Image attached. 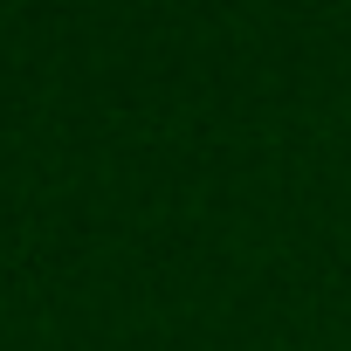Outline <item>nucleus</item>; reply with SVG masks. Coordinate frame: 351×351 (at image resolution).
Returning a JSON list of instances; mask_svg holds the SVG:
<instances>
[]
</instances>
